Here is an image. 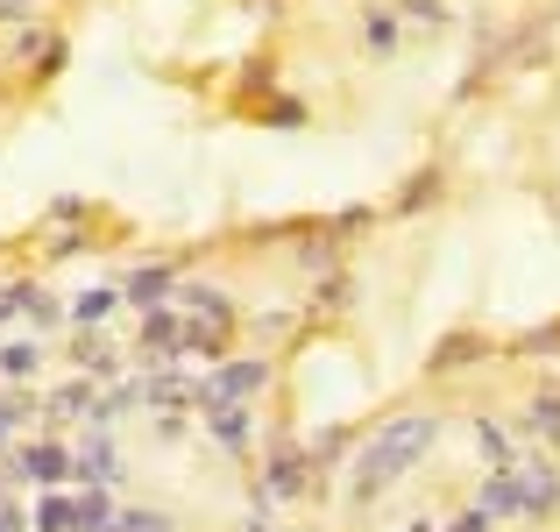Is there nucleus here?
Instances as JSON below:
<instances>
[{"label":"nucleus","instance_id":"obj_10","mask_svg":"<svg viewBox=\"0 0 560 532\" xmlns=\"http://www.w3.org/2000/svg\"><path fill=\"white\" fill-rule=\"evenodd\" d=\"M213 433H220V447H234V454L249 447V419L234 412V405H227V412H213Z\"/></svg>","mask_w":560,"mask_h":532},{"label":"nucleus","instance_id":"obj_1","mask_svg":"<svg viewBox=\"0 0 560 532\" xmlns=\"http://www.w3.org/2000/svg\"><path fill=\"white\" fill-rule=\"evenodd\" d=\"M433 433H440V426H433L426 412H412V419H397V426H383V433L369 440V454H362V469H355V497L369 504V497H376V490H383L390 476H405V469L419 462V454L433 447Z\"/></svg>","mask_w":560,"mask_h":532},{"label":"nucleus","instance_id":"obj_7","mask_svg":"<svg viewBox=\"0 0 560 532\" xmlns=\"http://www.w3.org/2000/svg\"><path fill=\"white\" fill-rule=\"evenodd\" d=\"M36 525H43V532H78V525H86V518H78V504H71V497H43Z\"/></svg>","mask_w":560,"mask_h":532},{"label":"nucleus","instance_id":"obj_11","mask_svg":"<svg viewBox=\"0 0 560 532\" xmlns=\"http://www.w3.org/2000/svg\"><path fill=\"white\" fill-rule=\"evenodd\" d=\"M164 291H171V270H142V277L128 284V298H135V306H156Z\"/></svg>","mask_w":560,"mask_h":532},{"label":"nucleus","instance_id":"obj_17","mask_svg":"<svg viewBox=\"0 0 560 532\" xmlns=\"http://www.w3.org/2000/svg\"><path fill=\"white\" fill-rule=\"evenodd\" d=\"M100 313H114V291H86L78 298V320H100Z\"/></svg>","mask_w":560,"mask_h":532},{"label":"nucleus","instance_id":"obj_13","mask_svg":"<svg viewBox=\"0 0 560 532\" xmlns=\"http://www.w3.org/2000/svg\"><path fill=\"white\" fill-rule=\"evenodd\" d=\"M185 306H192L199 320H227V298H220V291H206V284H192V291H185Z\"/></svg>","mask_w":560,"mask_h":532},{"label":"nucleus","instance_id":"obj_18","mask_svg":"<svg viewBox=\"0 0 560 532\" xmlns=\"http://www.w3.org/2000/svg\"><path fill=\"white\" fill-rule=\"evenodd\" d=\"M0 532H22V511H15L8 497H0Z\"/></svg>","mask_w":560,"mask_h":532},{"label":"nucleus","instance_id":"obj_5","mask_svg":"<svg viewBox=\"0 0 560 532\" xmlns=\"http://www.w3.org/2000/svg\"><path fill=\"white\" fill-rule=\"evenodd\" d=\"M71 476H86V483H107V476H121V454H114L107 440H93V447L71 462Z\"/></svg>","mask_w":560,"mask_h":532},{"label":"nucleus","instance_id":"obj_8","mask_svg":"<svg viewBox=\"0 0 560 532\" xmlns=\"http://www.w3.org/2000/svg\"><path fill=\"white\" fill-rule=\"evenodd\" d=\"M142 341H149V348H156V355H164V348H171V355H178V348H185V320H178V313H156V320H149V334H142Z\"/></svg>","mask_w":560,"mask_h":532},{"label":"nucleus","instance_id":"obj_4","mask_svg":"<svg viewBox=\"0 0 560 532\" xmlns=\"http://www.w3.org/2000/svg\"><path fill=\"white\" fill-rule=\"evenodd\" d=\"M22 469H29L36 483H64V476H71V454H64L57 440H43V447H29V462H22Z\"/></svg>","mask_w":560,"mask_h":532},{"label":"nucleus","instance_id":"obj_12","mask_svg":"<svg viewBox=\"0 0 560 532\" xmlns=\"http://www.w3.org/2000/svg\"><path fill=\"white\" fill-rule=\"evenodd\" d=\"M185 398H192L185 376H149V405H185Z\"/></svg>","mask_w":560,"mask_h":532},{"label":"nucleus","instance_id":"obj_16","mask_svg":"<svg viewBox=\"0 0 560 532\" xmlns=\"http://www.w3.org/2000/svg\"><path fill=\"white\" fill-rule=\"evenodd\" d=\"M0 369H8V376H29V369H36V348H0Z\"/></svg>","mask_w":560,"mask_h":532},{"label":"nucleus","instance_id":"obj_20","mask_svg":"<svg viewBox=\"0 0 560 532\" xmlns=\"http://www.w3.org/2000/svg\"><path fill=\"white\" fill-rule=\"evenodd\" d=\"M15 8H22V0H0V15H15Z\"/></svg>","mask_w":560,"mask_h":532},{"label":"nucleus","instance_id":"obj_14","mask_svg":"<svg viewBox=\"0 0 560 532\" xmlns=\"http://www.w3.org/2000/svg\"><path fill=\"white\" fill-rule=\"evenodd\" d=\"M270 483H277V490H305V462H298V454H284V462L270 469Z\"/></svg>","mask_w":560,"mask_h":532},{"label":"nucleus","instance_id":"obj_19","mask_svg":"<svg viewBox=\"0 0 560 532\" xmlns=\"http://www.w3.org/2000/svg\"><path fill=\"white\" fill-rule=\"evenodd\" d=\"M454 532H483V511H468V518H461V525H454Z\"/></svg>","mask_w":560,"mask_h":532},{"label":"nucleus","instance_id":"obj_2","mask_svg":"<svg viewBox=\"0 0 560 532\" xmlns=\"http://www.w3.org/2000/svg\"><path fill=\"white\" fill-rule=\"evenodd\" d=\"M249 391H263V362H227L213 384L199 391V405H213V412H227V405H242Z\"/></svg>","mask_w":560,"mask_h":532},{"label":"nucleus","instance_id":"obj_3","mask_svg":"<svg viewBox=\"0 0 560 532\" xmlns=\"http://www.w3.org/2000/svg\"><path fill=\"white\" fill-rule=\"evenodd\" d=\"M483 511H490V518H525V511H532V476H497V483L483 490Z\"/></svg>","mask_w":560,"mask_h":532},{"label":"nucleus","instance_id":"obj_15","mask_svg":"<svg viewBox=\"0 0 560 532\" xmlns=\"http://www.w3.org/2000/svg\"><path fill=\"white\" fill-rule=\"evenodd\" d=\"M390 43H397V22H390V15H376V22H369V50H376V57H390Z\"/></svg>","mask_w":560,"mask_h":532},{"label":"nucleus","instance_id":"obj_9","mask_svg":"<svg viewBox=\"0 0 560 532\" xmlns=\"http://www.w3.org/2000/svg\"><path fill=\"white\" fill-rule=\"evenodd\" d=\"M93 532H171V518H164V511H128V518H107V525H93Z\"/></svg>","mask_w":560,"mask_h":532},{"label":"nucleus","instance_id":"obj_6","mask_svg":"<svg viewBox=\"0 0 560 532\" xmlns=\"http://www.w3.org/2000/svg\"><path fill=\"white\" fill-rule=\"evenodd\" d=\"M86 412H93V391H86V384H64V391L50 398V419H57V426H71V419H86Z\"/></svg>","mask_w":560,"mask_h":532}]
</instances>
